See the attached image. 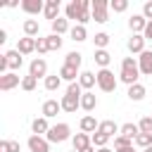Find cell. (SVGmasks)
<instances>
[{
  "instance_id": "6da1fadb",
  "label": "cell",
  "mask_w": 152,
  "mask_h": 152,
  "mask_svg": "<svg viewBox=\"0 0 152 152\" xmlns=\"http://www.w3.org/2000/svg\"><path fill=\"white\" fill-rule=\"evenodd\" d=\"M119 78L131 88V86H135L138 83V78H140V66H138V59H133V57H124L121 59V74H119Z\"/></svg>"
},
{
  "instance_id": "7a4b0ae2",
  "label": "cell",
  "mask_w": 152,
  "mask_h": 152,
  "mask_svg": "<svg viewBox=\"0 0 152 152\" xmlns=\"http://www.w3.org/2000/svg\"><path fill=\"white\" fill-rule=\"evenodd\" d=\"M69 138H71V128H69V124L50 126V131H48V135H45L48 142H64V140H69Z\"/></svg>"
},
{
  "instance_id": "3957f363",
  "label": "cell",
  "mask_w": 152,
  "mask_h": 152,
  "mask_svg": "<svg viewBox=\"0 0 152 152\" xmlns=\"http://www.w3.org/2000/svg\"><path fill=\"white\" fill-rule=\"evenodd\" d=\"M97 88L102 93H114L116 90V78L109 69H100L97 71Z\"/></svg>"
},
{
  "instance_id": "277c9868",
  "label": "cell",
  "mask_w": 152,
  "mask_h": 152,
  "mask_svg": "<svg viewBox=\"0 0 152 152\" xmlns=\"http://www.w3.org/2000/svg\"><path fill=\"white\" fill-rule=\"evenodd\" d=\"M93 19L97 24L109 21V2L107 0H93Z\"/></svg>"
},
{
  "instance_id": "5b68a950",
  "label": "cell",
  "mask_w": 152,
  "mask_h": 152,
  "mask_svg": "<svg viewBox=\"0 0 152 152\" xmlns=\"http://www.w3.org/2000/svg\"><path fill=\"white\" fill-rule=\"evenodd\" d=\"M28 76H33V78H48V62L43 57H36L28 64Z\"/></svg>"
},
{
  "instance_id": "8992f818",
  "label": "cell",
  "mask_w": 152,
  "mask_h": 152,
  "mask_svg": "<svg viewBox=\"0 0 152 152\" xmlns=\"http://www.w3.org/2000/svg\"><path fill=\"white\" fill-rule=\"evenodd\" d=\"M126 45H128V50H131L133 55H142V52H145V36H142V33H133Z\"/></svg>"
},
{
  "instance_id": "52a82bcc",
  "label": "cell",
  "mask_w": 152,
  "mask_h": 152,
  "mask_svg": "<svg viewBox=\"0 0 152 152\" xmlns=\"http://www.w3.org/2000/svg\"><path fill=\"white\" fill-rule=\"evenodd\" d=\"M26 145H28L31 152H50V142L45 138H40V135H31L26 140Z\"/></svg>"
},
{
  "instance_id": "ba28073f",
  "label": "cell",
  "mask_w": 152,
  "mask_h": 152,
  "mask_svg": "<svg viewBox=\"0 0 152 152\" xmlns=\"http://www.w3.org/2000/svg\"><path fill=\"white\" fill-rule=\"evenodd\" d=\"M17 86H21V81H19V76L14 74V71H7L5 76H0V90H12V88H17Z\"/></svg>"
},
{
  "instance_id": "9c48e42d",
  "label": "cell",
  "mask_w": 152,
  "mask_h": 152,
  "mask_svg": "<svg viewBox=\"0 0 152 152\" xmlns=\"http://www.w3.org/2000/svg\"><path fill=\"white\" fill-rule=\"evenodd\" d=\"M138 66H140V74L142 76H152V50H145L138 57Z\"/></svg>"
},
{
  "instance_id": "30bf717a",
  "label": "cell",
  "mask_w": 152,
  "mask_h": 152,
  "mask_svg": "<svg viewBox=\"0 0 152 152\" xmlns=\"http://www.w3.org/2000/svg\"><path fill=\"white\" fill-rule=\"evenodd\" d=\"M21 10L26 14H40V12H45V2L43 0H21Z\"/></svg>"
},
{
  "instance_id": "8fae6325",
  "label": "cell",
  "mask_w": 152,
  "mask_h": 152,
  "mask_svg": "<svg viewBox=\"0 0 152 152\" xmlns=\"http://www.w3.org/2000/svg\"><path fill=\"white\" fill-rule=\"evenodd\" d=\"M59 104H62V109H64V112L74 114V112L81 107V97H76V95H69V93H66V95L59 100Z\"/></svg>"
},
{
  "instance_id": "7c38bea8",
  "label": "cell",
  "mask_w": 152,
  "mask_h": 152,
  "mask_svg": "<svg viewBox=\"0 0 152 152\" xmlns=\"http://www.w3.org/2000/svg\"><path fill=\"white\" fill-rule=\"evenodd\" d=\"M59 10H62V5H59V0H48L45 2V19H50V24L55 21V19H59Z\"/></svg>"
},
{
  "instance_id": "4fadbf2b",
  "label": "cell",
  "mask_w": 152,
  "mask_h": 152,
  "mask_svg": "<svg viewBox=\"0 0 152 152\" xmlns=\"http://www.w3.org/2000/svg\"><path fill=\"white\" fill-rule=\"evenodd\" d=\"M5 57H7V66H10V71H17V69L24 64V55H21L19 50H10V52H5Z\"/></svg>"
},
{
  "instance_id": "5bb4252c",
  "label": "cell",
  "mask_w": 152,
  "mask_h": 152,
  "mask_svg": "<svg viewBox=\"0 0 152 152\" xmlns=\"http://www.w3.org/2000/svg\"><path fill=\"white\" fill-rule=\"evenodd\" d=\"M145 26H147V19H145L142 14H133V17L128 19V28H131L133 33H142Z\"/></svg>"
},
{
  "instance_id": "9a60e30c",
  "label": "cell",
  "mask_w": 152,
  "mask_h": 152,
  "mask_svg": "<svg viewBox=\"0 0 152 152\" xmlns=\"http://www.w3.org/2000/svg\"><path fill=\"white\" fill-rule=\"evenodd\" d=\"M17 50H19L21 55H31V52H36V38H28V36L19 38V43H17Z\"/></svg>"
},
{
  "instance_id": "2e32d148",
  "label": "cell",
  "mask_w": 152,
  "mask_h": 152,
  "mask_svg": "<svg viewBox=\"0 0 152 152\" xmlns=\"http://www.w3.org/2000/svg\"><path fill=\"white\" fill-rule=\"evenodd\" d=\"M78 126H81V133H97V128H100V124H97L95 116H90V114H86Z\"/></svg>"
},
{
  "instance_id": "e0dca14e",
  "label": "cell",
  "mask_w": 152,
  "mask_h": 152,
  "mask_svg": "<svg viewBox=\"0 0 152 152\" xmlns=\"http://www.w3.org/2000/svg\"><path fill=\"white\" fill-rule=\"evenodd\" d=\"M97 131L104 133V135H109V138H114L116 133H121V126H116V121L107 119V121H100V128H97Z\"/></svg>"
},
{
  "instance_id": "ac0fdd59",
  "label": "cell",
  "mask_w": 152,
  "mask_h": 152,
  "mask_svg": "<svg viewBox=\"0 0 152 152\" xmlns=\"http://www.w3.org/2000/svg\"><path fill=\"white\" fill-rule=\"evenodd\" d=\"M81 12H83V7H81V0H71V2L64 7V14H66V19H76V21H78Z\"/></svg>"
},
{
  "instance_id": "d6986e66",
  "label": "cell",
  "mask_w": 152,
  "mask_h": 152,
  "mask_svg": "<svg viewBox=\"0 0 152 152\" xmlns=\"http://www.w3.org/2000/svg\"><path fill=\"white\" fill-rule=\"evenodd\" d=\"M95 107H97V97H95V93L86 90V93L81 95V109H86V112H93Z\"/></svg>"
},
{
  "instance_id": "ffe728a7",
  "label": "cell",
  "mask_w": 152,
  "mask_h": 152,
  "mask_svg": "<svg viewBox=\"0 0 152 152\" xmlns=\"http://www.w3.org/2000/svg\"><path fill=\"white\" fill-rule=\"evenodd\" d=\"M62 109V104L57 102V100H45L43 102V116L45 119H52V116H57V112Z\"/></svg>"
},
{
  "instance_id": "44dd1931",
  "label": "cell",
  "mask_w": 152,
  "mask_h": 152,
  "mask_svg": "<svg viewBox=\"0 0 152 152\" xmlns=\"http://www.w3.org/2000/svg\"><path fill=\"white\" fill-rule=\"evenodd\" d=\"M31 131H33V135H48V131H50V126H48V119L45 116H40V119H33L31 121Z\"/></svg>"
},
{
  "instance_id": "7402d4cb",
  "label": "cell",
  "mask_w": 152,
  "mask_h": 152,
  "mask_svg": "<svg viewBox=\"0 0 152 152\" xmlns=\"http://www.w3.org/2000/svg\"><path fill=\"white\" fill-rule=\"evenodd\" d=\"M59 76H62V81H69V83H74V81H76V76H81V74H78V69H76V66L62 64V69H59Z\"/></svg>"
},
{
  "instance_id": "603a6c76",
  "label": "cell",
  "mask_w": 152,
  "mask_h": 152,
  "mask_svg": "<svg viewBox=\"0 0 152 152\" xmlns=\"http://www.w3.org/2000/svg\"><path fill=\"white\" fill-rule=\"evenodd\" d=\"M78 83H81V88H93L95 83H97V74H93V71H81V76H78Z\"/></svg>"
},
{
  "instance_id": "cb8c5ba5",
  "label": "cell",
  "mask_w": 152,
  "mask_h": 152,
  "mask_svg": "<svg viewBox=\"0 0 152 152\" xmlns=\"http://www.w3.org/2000/svg\"><path fill=\"white\" fill-rule=\"evenodd\" d=\"M93 59H95V64H97V66L107 69V66H109V62H112V55H109L107 50H95V57H93Z\"/></svg>"
},
{
  "instance_id": "d4e9b609",
  "label": "cell",
  "mask_w": 152,
  "mask_h": 152,
  "mask_svg": "<svg viewBox=\"0 0 152 152\" xmlns=\"http://www.w3.org/2000/svg\"><path fill=\"white\" fill-rule=\"evenodd\" d=\"M88 145H93L88 133H76V135H74V150H76V152H78V150H86Z\"/></svg>"
},
{
  "instance_id": "484cf974",
  "label": "cell",
  "mask_w": 152,
  "mask_h": 152,
  "mask_svg": "<svg viewBox=\"0 0 152 152\" xmlns=\"http://www.w3.org/2000/svg\"><path fill=\"white\" fill-rule=\"evenodd\" d=\"M38 31H40V24H38L36 19H26V21H24V33H26L28 38H36Z\"/></svg>"
},
{
  "instance_id": "4316f807",
  "label": "cell",
  "mask_w": 152,
  "mask_h": 152,
  "mask_svg": "<svg viewBox=\"0 0 152 152\" xmlns=\"http://www.w3.org/2000/svg\"><path fill=\"white\" fill-rule=\"evenodd\" d=\"M133 102H140L142 97H145V86H140V83H135V86H131L128 88V93H126Z\"/></svg>"
},
{
  "instance_id": "83f0119b",
  "label": "cell",
  "mask_w": 152,
  "mask_h": 152,
  "mask_svg": "<svg viewBox=\"0 0 152 152\" xmlns=\"http://www.w3.org/2000/svg\"><path fill=\"white\" fill-rule=\"evenodd\" d=\"M69 36H71V40H76V43H81V40H86L88 38V31H86V26H81V24H76L71 31H69Z\"/></svg>"
},
{
  "instance_id": "f1b7e54d",
  "label": "cell",
  "mask_w": 152,
  "mask_h": 152,
  "mask_svg": "<svg viewBox=\"0 0 152 152\" xmlns=\"http://www.w3.org/2000/svg\"><path fill=\"white\" fill-rule=\"evenodd\" d=\"M119 135H126V138L135 140V138L140 135V128H138L135 124H124V126H121V133H119Z\"/></svg>"
},
{
  "instance_id": "f546056e",
  "label": "cell",
  "mask_w": 152,
  "mask_h": 152,
  "mask_svg": "<svg viewBox=\"0 0 152 152\" xmlns=\"http://www.w3.org/2000/svg\"><path fill=\"white\" fill-rule=\"evenodd\" d=\"M69 31V19H55L52 21V33H57V36H62V33H66Z\"/></svg>"
},
{
  "instance_id": "4dcf8cb0",
  "label": "cell",
  "mask_w": 152,
  "mask_h": 152,
  "mask_svg": "<svg viewBox=\"0 0 152 152\" xmlns=\"http://www.w3.org/2000/svg\"><path fill=\"white\" fill-rule=\"evenodd\" d=\"M93 43H95V48H97V50H104V48L109 45V36H107L104 31H100V33H95Z\"/></svg>"
},
{
  "instance_id": "1f68e13d",
  "label": "cell",
  "mask_w": 152,
  "mask_h": 152,
  "mask_svg": "<svg viewBox=\"0 0 152 152\" xmlns=\"http://www.w3.org/2000/svg\"><path fill=\"white\" fill-rule=\"evenodd\" d=\"M107 140H109V135H104V133H100V131L90 135V142H93L97 150H100V147H107Z\"/></svg>"
},
{
  "instance_id": "d6a6232c",
  "label": "cell",
  "mask_w": 152,
  "mask_h": 152,
  "mask_svg": "<svg viewBox=\"0 0 152 152\" xmlns=\"http://www.w3.org/2000/svg\"><path fill=\"white\" fill-rule=\"evenodd\" d=\"M62 86V76L59 74H55V76H48L45 78V90H57Z\"/></svg>"
},
{
  "instance_id": "836d02e7",
  "label": "cell",
  "mask_w": 152,
  "mask_h": 152,
  "mask_svg": "<svg viewBox=\"0 0 152 152\" xmlns=\"http://www.w3.org/2000/svg\"><path fill=\"white\" fill-rule=\"evenodd\" d=\"M81 57H83L81 52H69V55L64 57V64H69V66H76V69H78V66H81Z\"/></svg>"
},
{
  "instance_id": "e575fe53",
  "label": "cell",
  "mask_w": 152,
  "mask_h": 152,
  "mask_svg": "<svg viewBox=\"0 0 152 152\" xmlns=\"http://www.w3.org/2000/svg\"><path fill=\"white\" fill-rule=\"evenodd\" d=\"M133 142H135L138 147H142V150H147V147L152 145V135H150V133H140V135H138V138H135Z\"/></svg>"
},
{
  "instance_id": "d590c367",
  "label": "cell",
  "mask_w": 152,
  "mask_h": 152,
  "mask_svg": "<svg viewBox=\"0 0 152 152\" xmlns=\"http://www.w3.org/2000/svg\"><path fill=\"white\" fill-rule=\"evenodd\" d=\"M45 38H48V48H50V50H59V48H62V36L50 33V36H45Z\"/></svg>"
},
{
  "instance_id": "8d00e7d4",
  "label": "cell",
  "mask_w": 152,
  "mask_h": 152,
  "mask_svg": "<svg viewBox=\"0 0 152 152\" xmlns=\"http://www.w3.org/2000/svg\"><path fill=\"white\" fill-rule=\"evenodd\" d=\"M0 152H19V142L17 140H2L0 142Z\"/></svg>"
},
{
  "instance_id": "74e56055",
  "label": "cell",
  "mask_w": 152,
  "mask_h": 152,
  "mask_svg": "<svg viewBox=\"0 0 152 152\" xmlns=\"http://www.w3.org/2000/svg\"><path fill=\"white\" fill-rule=\"evenodd\" d=\"M36 83H38V78H33V76H24V78H21V90L31 93V90L36 88Z\"/></svg>"
},
{
  "instance_id": "f35d334b",
  "label": "cell",
  "mask_w": 152,
  "mask_h": 152,
  "mask_svg": "<svg viewBox=\"0 0 152 152\" xmlns=\"http://www.w3.org/2000/svg\"><path fill=\"white\" fill-rule=\"evenodd\" d=\"M138 128H140V133H150L152 135V116H142L140 124H138Z\"/></svg>"
},
{
  "instance_id": "ab89813d",
  "label": "cell",
  "mask_w": 152,
  "mask_h": 152,
  "mask_svg": "<svg viewBox=\"0 0 152 152\" xmlns=\"http://www.w3.org/2000/svg\"><path fill=\"white\" fill-rule=\"evenodd\" d=\"M109 10H114V12H126V10H128V0H112V2H109Z\"/></svg>"
},
{
  "instance_id": "60d3db41",
  "label": "cell",
  "mask_w": 152,
  "mask_h": 152,
  "mask_svg": "<svg viewBox=\"0 0 152 152\" xmlns=\"http://www.w3.org/2000/svg\"><path fill=\"white\" fill-rule=\"evenodd\" d=\"M36 52H38V55L50 52V48H48V38H36Z\"/></svg>"
},
{
  "instance_id": "b9f144b4",
  "label": "cell",
  "mask_w": 152,
  "mask_h": 152,
  "mask_svg": "<svg viewBox=\"0 0 152 152\" xmlns=\"http://www.w3.org/2000/svg\"><path fill=\"white\" fill-rule=\"evenodd\" d=\"M131 142H133V140L126 138V135H116V138H114V147H116V150H121V147H131Z\"/></svg>"
},
{
  "instance_id": "7bdbcfd3",
  "label": "cell",
  "mask_w": 152,
  "mask_h": 152,
  "mask_svg": "<svg viewBox=\"0 0 152 152\" xmlns=\"http://www.w3.org/2000/svg\"><path fill=\"white\" fill-rule=\"evenodd\" d=\"M66 93H69V95H76V97H81V95H83V88H81V83H78V81H74V83H69Z\"/></svg>"
},
{
  "instance_id": "ee69618b",
  "label": "cell",
  "mask_w": 152,
  "mask_h": 152,
  "mask_svg": "<svg viewBox=\"0 0 152 152\" xmlns=\"http://www.w3.org/2000/svg\"><path fill=\"white\" fill-rule=\"evenodd\" d=\"M142 17H145V19H147V21H152V0H150V2H145V5H142Z\"/></svg>"
},
{
  "instance_id": "f6af8a7d",
  "label": "cell",
  "mask_w": 152,
  "mask_h": 152,
  "mask_svg": "<svg viewBox=\"0 0 152 152\" xmlns=\"http://www.w3.org/2000/svg\"><path fill=\"white\" fill-rule=\"evenodd\" d=\"M142 36H145V40H147V38L152 40V21H147V26H145V31H142Z\"/></svg>"
},
{
  "instance_id": "bcb514c9",
  "label": "cell",
  "mask_w": 152,
  "mask_h": 152,
  "mask_svg": "<svg viewBox=\"0 0 152 152\" xmlns=\"http://www.w3.org/2000/svg\"><path fill=\"white\" fill-rule=\"evenodd\" d=\"M5 40H7V31L2 28V31H0V43H5Z\"/></svg>"
},
{
  "instance_id": "7dc6e473",
  "label": "cell",
  "mask_w": 152,
  "mask_h": 152,
  "mask_svg": "<svg viewBox=\"0 0 152 152\" xmlns=\"http://www.w3.org/2000/svg\"><path fill=\"white\" fill-rule=\"evenodd\" d=\"M78 152H95V145H88L86 150H78Z\"/></svg>"
},
{
  "instance_id": "c3c4849f",
  "label": "cell",
  "mask_w": 152,
  "mask_h": 152,
  "mask_svg": "<svg viewBox=\"0 0 152 152\" xmlns=\"http://www.w3.org/2000/svg\"><path fill=\"white\" fill-rule=\"evenodd\" d=\"M116 152H135V150H133V145H131V147H121V150H116Z\"/></svg>"
},
{
  "instance_id": "681fc988",
  "label": "cell",
  "mask_w": 152,
  "mask_h": 152,
  "mask_svg": "<svg viewBox=\"0 0 152 152\" xmlns=\"http://www.w3.org/2000/svg\"><path fill=\"white\" fill-rule=\"evenodd\" d=\"M97 152H114V150H109V147H100Z\"/></svg>"
},
{
  "instance_id": "f907efd6",
  "label": "cell",
  "mask_w": 152,
  "mask_h": 152,
  "mask_svg": "<svg viewBox=\"0 0 152 152\" xmlns=\"http://www.w3.org/2000/svg\"><path fill=\"white\" fill-rule=\"evenodd\" d=\"M142 152H152V145H150V147H147V150H142Z\"/></svg>"
}]
</instances>
